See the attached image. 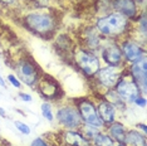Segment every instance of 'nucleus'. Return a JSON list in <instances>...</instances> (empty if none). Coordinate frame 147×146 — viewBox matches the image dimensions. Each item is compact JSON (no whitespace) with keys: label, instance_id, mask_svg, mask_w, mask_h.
<instances>
[{"label":"nucleus","instance_id":"1a4fd4ad","mask_svg":"<svg viewBox=\"0 0 147 146\" xmlns=\"http://www.w3.org/2000/svg\"><path fill=\"white\" fill-rule=\"evenodd\" d=\"M126 71V66H119V67H113V66H106V67H101L98 72L96 73L94 78L96 83L99 87L105 88L106 91L108 89H113L117 84L118 79L121 78L123 72Z\"/></svg>","mask_w":147,"mask_h":146},{"label":"nucleus","instance_id":"f3484780","mask_svg":"<svg viewBox=\"0 0 147 146\" xmlns=\"http://www.w3.org/2000/svg\"><path fill=\"white\" fill-rule=\"evenodd\" d=\"M106 134L109 136L115 142H118V144H123L125 141V136L127 132L126 126L119 121H113L112 124H109L108 126H106Z\"/></svg>","mask_w":147,"mask_h":146},{"label":"nucleus","instance_id":"7ed1b4c3","mask_svg":"<svg viewBox=\"0 0 147 146\" xmlns=\"http://www.w3.org/2000/svg\"><path fill=\"white\" fill-rule=\"evenodd\" d=\"M72 62L74 63L79 72L82 73L84 77L92 79L101 68V59L94 52L88 51V49L81 47V45H76L72 52Z\"/></svg>","mask_w":147,"mask_h":146},{"label":"nucleus","instance_id":"9d476101","mask_svg":"<svg viewBox=\"0 0 147 146\" xmlns=\"http://www.w3.org/2000/svg\"><path fill=\"white\" fill-rule=\"evenodd\" d=\"M99 53H101V58L107 66H113V67L126 66L121 48H119V44L117 41L106 39L99 49Z\"/></svg>","mask_w":147,"mask_h":146},{"label":"nucleus","instance_id":"f257e3e1","mask_svg":"<svg viewBox=\"0 0 147 146\" xmlns=\"http://www.w3.org/2000/svg\"><path fill=\"white\" fill-rule=\"evenodd\" d=\"M93 25L106 39L118 42L129 35V33L132 32L133 23L125 15L117 11H111L98 16Z\"/></svg>","mask_w":147,"mask_h":146},{"label":"nucleus","instance_id":"dca6fc26","mask_svg":"<svg viewBox=\"0 0 147 146\" xmlns=\"http://www.w3.org/2000/svg\"><path fill=\"white\" fill-rule=\"evenodd\" d=\"M97 107V114H98L99 118L103 121L105 126H108L109 124H112L113 121H116V115H117V110L111 102H108L107 99L101 96L98 103L96 105Z\"/></svg>","mask_w":147,"mask_h":146},{"label":"nucleus","instance_id":"bb28decb","mask_svg":"<svg viewBox=\"0 0 147 146\" xmlns=\"http://www.w3.org/2000/svg\"><path fill=\"white\" fill-rule=\"evenodd\" d=\"M0 3L4 5H13L15 3V0H0Z\"/></svg>","mask_w":147,"mask_h":146},{"label":"nucleus","instance_id":"a878e982","mask_svg":"<svg viewBox=\"0 0 147 146\" xmlns=\"http://www.w3.org/2000/svg\"><path fill=\"white\" fill-rule=\"evenodd\" d=\"M136 128H137V130H142V134H145V135H146L147 127H146V125H145V124H138V125L136 126Z\"/></svg>","mask_w":147,"mask_h":146},{"label":"nucleus","instance_id":"aec40b11","mask_svg":"<svg viewBox=\"0 0 147 146\" xmlns=\"http://www.w3.org/2000/svg\"><path fill=\"white\" fill-rule=\"evenodd\" d=\"M40 110H42V115L45 120H48L49 122H52L54 120V114H53V110H52V106L49 102H44L42 103L40 106Z\"/></svg>","mask_w":147,"mask_h":146},{"label":"nucleus","instance_id":"393cba45","mask_svg":"<svg viewBox=\"0 0 147 146\" xmlns=\"http://www.w3.org/2000/svg\"><path fill=\"white\" fill-rule=\"evenodd\" d=\"M19 98L24 102H32L33 101V97L29 93H25V92H20L19 93Z\"/></svg>","mask_w":147,"mask_h":146},{"label":"nucleus","instance_id":"9b49d317","mask_svg":"<svg viewBox=\"0 0 147 146\" xmlns=\"http://www.w3.org/2000/svg\"><path fill=\"white\" fill-rule=\"evenodd\" d=\"M79 45L88 51L97 52L99 51L102 47V44L105 43L106 38L101 35V33L96 29L94 25H87L79 32Z\"/></svg>","mask_w":147,"mask_h":146},{"label":"nucleus","instance_id":"f03ea898","mask_svg":"<svg viewBox=\"0 0 147 146\" xmlns=\"http://www.w3.org/2000/svg\"><path fill=\"white\" fill-rule=\"evenodd\" d=\"M23 25L26 30L42 38H51L59 25L58 16L52 11H33L23 16Z\"/></svg>","mask_w":147,"mask_h":146},{"label":"nucleus","instance_id":"423d86ee","mask_svg":"<svg viewBox=\"0 0 147 146\" xmlns=\"http://www.w3.org/2000/svg\"><path fill=\"white\" fill-rule=\"evenodd\" d=\"M119 48H121L123 59L126 64H131L141 61L143 57H146V48L145 43H141L137 39L132 38L131 35L126 36L119 41Z\"/></svg>","mask_w":147,"mask_h":146},{"label":"nucleus","instance_id":"4468645a","mask_svg":"<svg viewBox=\"0 0 147 146\" xmlns=\"http://www.w3.org/2000/svg\"><path fill=\"white\" fill-rule=\"evenodd\" d=\"M111 10L125 15L129 20H135L140 15V3L137 0H109Z\"/></svg>","mask_w":147,"mask_h":146},{"label":"nucleus","instance_id":"7c9ffc66","mask_svg":"<svg viewBox=\"0 0 147 146\" xmlns=\"http://www.w3.org/2000/svg\"><path fill=\"white\" fill-rule=\"evenodd\" d=\"M58 146H61V145H59V144H58Z\"/></svg>","mask_w":147,"mask_h":146},{"label":"nucleus","instance_id":"2eb2a0df","mask_svg":"<svg viewBox=\"0 0 147 146\" xmlns=\"http://www.w3.org/2000/svg\"><path fill=\"white\" fill-rule=\"evenodd\" d=\"M61 146H91V141L81 130H64L61 134Z\"/></svg>","mask_w":147,"mask_h":146},{"label":"nucleus","instance_id":"cd10ccee","mask_svg":"<svg viewBox=\"0 0 147 146\" xmlns=\"http://www.w3.org/2000/svg\"><path fill=\"white\" fill-rule=\"evenodd\" d=\"M0 86H1V87H6V84H5V81H4V78H3L1 76H0Z\"/></svg>","mask_w":147,"mask_h":146},{"label":"nucleus","instance_id":"b1692460","mask_svg":"<svg viewBox=\"0 0 147 146\" xmlns=\"http://www.w3.org/2000/svg\"><path fill=\"white\" fill-rule=\"evenodd\" d=\"M133 103L136 106H138V107H145L146 106V96H140V97H137Z\"/></svg>","mask_w":147,"mask_h":146},{"label":"nucleus","instance_id":"39448f33","mask_svg":"<svg viewBox=\"0 0 147 146\" xmlns=\"http://www.w3.org/2000/svg\"><path fill=\"white\" fill-rule=\"evenodd\" d=\"M76 107L78 110L81 118L83 121V125H87L89 127H93L96 130L101 131L103 128H106L103 121L99 118L98 114H97V107L94 101L88 97H83L79 99H76Z\"/></svg>","mask_w":147,"mask_h":146},{"label":"nucleus","instance_id":"c756f323","mask_svg":"<svg viewBox=\"0 0 147 146\" xmlns=\"http://www.w3.org/2000/svg\"><path fill=\"white\" fill-rule=\"evenodd\" d=\"M117 146H126V145H125V144H118Z\"/></svg>","mask_w":147,"mask_h":146},{"label":"nucleus","instance_id":"6e6552de","mask_svg":"<svg viewBox=\"0 0 147 146\" xmlns=\"http://www.w3.org/2000/svg\"><path fill=\"white\" fill-rule=\"evenodd\" d=\"M54 117L58 121V124L62 127H64L65 130H79L83 125L81 115H79L74 103L63 105L58 107Z\"/></svg>","mask_w":147,"mask_h":146},{"label":"nucleus","instance_id":"0eeeda50","mask_svg":"<svg viewBox=\"0 0 147 146\" xmlns=\"http://www.w3.org/2000/svg\"><path fill=\"white\" fill-rule=\"evenodd\" d=\"M113 89L125 103H133L137 97L143 96L141 89L138 88V86L136 84V82L133 81V78L127 71L123 72V74L118 79Z\"/></svg>","mask_w":147,"mask_h":146},{"label":"nucleus","instance_id":"20e7f679","mask_svg":"<svg viewBox=\"0 0 147 146\" xmlns=\"http://www.w3.org/2000/svg\"><path fill=\"white\" fill-rule=\"evenodd\" d=\"M14 69L18 79L28 87H35L43 76V72L38 63H35V61L29 54L18 58L14 64Z\"/></svg>","mask_w":147,"mask_h":146},{"label":"nucleus","instance_id":"f8f14e48","mask_svg":"<svg viewBox=\"0 0 147 146\" xmlns=\"http://www.w3.org/2000/svg\"><path fill=\"white\" fill-rule=\"evenodd\" d=\"M35 87L39 93L48 101H57V99H61V97L63 96V91L61 89L58 81H55L54 78L49 77L47 74L42 76Z\"/></svg>","mask_w":147,"mask_h":146},{"label":"nucleus","instance_id":"412c9836","mask_svg":"<svg viewBox=\"0 0 147 146\" xmlns=\"http://www.w3.org/2000/svg\"><path fill=\"white\" fill-rule=\"evenodd\" d=\"M14 125H15V127L18 128V131H20L23 135H29V134H30V127H29L26 124H24V122L15 121Z\"/></svg>","mask_w":147,"mask_h":146},{"label":"nucleus","instance_id":"c85d7f7f","mask_svg":"<svg viewBox=\"0 0 147 146\" xmlns=\"http://www.w3.org/2000/svg\"><path fill=\"white\" fill-rule=\"evenodd\" d=\"M0 115H1L3 117H4V116H5V114H4V110H3V108H0Z\"/></svg>","mask_w":147,"mask_h":146},{"label":"nucleus","instance_id":"5701e85b","mask_svg":"<svg viewBox=\"0 0 147 146\" xmlns=\"http://www.w3.org/2000/svg\"><path fill=\"white\" fill-rule=\"evenodd\" d=\"M30 146H51L44 139H42V137H36V139H34V140L32 141V144H30Z\"/></svg>","mask_w":147,"mask_h":146},{"label":"nucleus","instance_id":"4be33fe9","mask_svg":"<svg viewBox=\"0 0 147 146\" xmlns=\"http://www.w3.org/2000/svg\"><path fill=\"white\" fill-rule=\"evenodd\" d=\"M8 81L10 82V83L14 86L15 88H20L22 87V83H20V81L18 79V77L14 74H8Z\"/></svg>","mask_w":147,"mask_h":146},{"label":"nucleus","instance_id":"ddd939ff","mask_svg":"<svg viewBox=\"0 0 147 146\" xmlns=\"http://www.w3.org/2000/svg\"><path fill=\"white\" fill-rule=\"evenodd\" d=\"M126 71L129 73V76L133 78L138 88L141 89L142 95L146 96L147 88V58L143 57L141 61L126 64Z\"/></svg>","mask_w":147,"mask_h":146},{"label":"nucleus","instance_id":"6ab92c4d","mask_svg":"<svg viewBox=\"0 0 147 146\" xmlns=\"http://www.w3.org/2000/svg\"><path fill=\"white\" fill-rule=\"evenodd\" d=\"M91 145L93 146H115V141L106 132L97 131L96 135L91 139Z\"/></svg>","mask_w":147,"mask_h":146},{"label":"nucleus","instance_id":"a211bd4d","mask_svg":"<svg viewBox=\"0 0 147 146\" xmlns=\"http://www.w3.org/2000/svg\"><path fill=\"white\" fill-rule=\"evenodd\" d=\"M126 146H146V135L141 134L138 130H127L125 141Z\"/></svg>","mask_w":147,"mask_h":146}]
</instances>
